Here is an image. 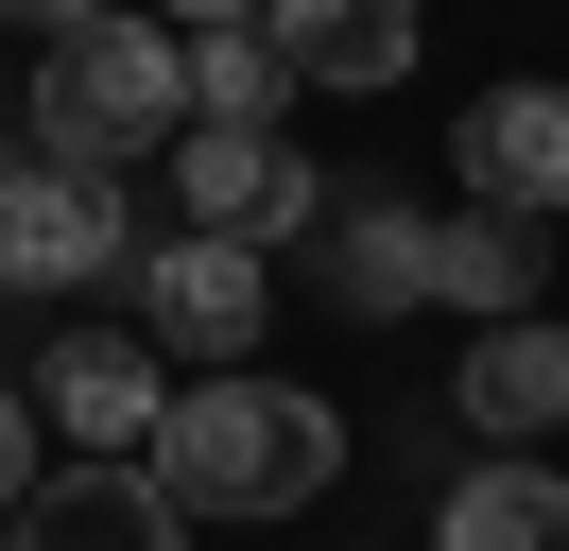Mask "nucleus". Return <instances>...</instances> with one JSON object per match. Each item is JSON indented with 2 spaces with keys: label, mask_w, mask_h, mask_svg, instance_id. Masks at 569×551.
<instances>
[{
  "label": "nucleus",
  "mask_w": 569,
  "mask_h": 551,
  "mask_svg": "<svg viewBox=\"0 0 569 551\" xmlns=\"http://www.w3.org/2000/svg\"><path fill=\"white\" fill-rule=\"evenodd\" d=\"M449 413H466V431H500V448L569 431V328H483V344H466V379H449Z\"/></svg>",
  "instance_id": "9b49d317"
},
{
  "label": "nucleus",
  "mask_w": 569,
  "mask_h": 551,
  "mask_svg": "<svg viewBox=\"0 0 569 551\" xmlns=\"http://www.w3.org/2000/svg\"><path fill=\"white\" fill-rule=\"evenodd\" d=\"M139 310L173 328V362H259V328H277V276H259V241H208V224H173L139 259Z\"/></svg>",
  "instance_id": "20e7f679"
},
{
  "label": "nucleus",
  "mask_w": 569,
  "mask_h": 551,
  "mask_svg": "<svg viewBox=\"0 0 569 551\" xmlns=\"http://www.w3.org/2000/svg\"><path fill=\"white\" fill-rule=\"evenodd\" d=\"M173 224H208V241H311L328 190H311V156H277V138L190 121V138H173Z\"/></svg>",
  "instance_id": "39448f33"
},
{
  "label": "nucleus",
  "mask_w": 569,
  "mask_h": 551,
  "mask_svg": "<svg viewBox=\"0 0 569 551\" xmlns=\"http://www.w3.org/2000/svg\"><path fill=\"white\" fill-rule=\"evenodd\" d=\"M139 259V207H121V172L87 156H18V190H0V293H70V276H121Z\"/></svg>",
  "instance_id": "7ed1b4c3"
},
{
  "label": "nucleus",
  "mask_w": 569,
  "mask_h": 551,
  "mask_svg": "<svg viewBox=\"0 0 569 551\" xmlns=\"http://www.w3.org/2000/svg\"><path fill=\"white\" fill-rule=\"evenodd\" d=\"M449 172H466V207H500V224H552L569 207V87H483L466 138H449Z\"/></svg>",
  "instance_id": "6e6552de"
},
{
  "label": "nucleus",
  "mask_w": 569,
  "mask_h": 551,
  "mask_svg": "<svg viewBox=\"0 0 569 551\" xmlns=\"http://www.w3.org/2000/svg\"><path fill=\"white\" fill-rule=\"evenodd\" d=\"M190 121H242V138H277V121H293V52H277L259 18L190 34Z\"/></svg>",
  "instance_id": "4468645a"
},
{
  "label": "nucleus",
  "mask_w": 569,
  "mask_h": 551,
  "mask_svg": "<svg viewBox=\"0 0 569 551\" xmlns=\"http://www.w3.org/2000/svg\"><path fill=\"white\" fill-rule=\"evenodd\" d=\"M36 413L87 448V465H139L156 448V413H173V379H156V344H121V328H70L36 362Z\"/></svg>",
  "instance_id": "423d86ee"
},
{
  "label": "nucleus",
  "mask_w": 569,
  "mask_h": 551,
  "mask_svg": "<svg viewBox=\"0 0 569 551\" xmlns=\"http://www.w3.org/2000/svg\"><path fill=\"white\" fill-rule=\"evenodd\" d=\"M431 551H569V482H552V465H466Z\"/></svg>",
  "instance_id": "ddd939ff"
},
{
  "label": "nucleus",
  "mask_w": 569,
  "mask_h": 551,
  "mask_svg": "<svg viewBox=\"0 0 569 551\" xmlns=\"http://www.w3.org/2000/svg\"><path fill=\"white\" fill-rule=\"evenodd\" d=\"M0 18H36V34H70V18H104V0H0Z\"/></svg>",
  "instance_id": "f3484780"
},
{
  "label": "nucleus",
  "mask_w": 569,
  "mask_h": 551,
  "mask_svg": "<svg viewBox=\"0 0 569 551\" xmlns=\"http://www.w3.org/2000/svg\"><path fill=\"white\" fill-rule=\"evenodd\" d=\"M0 551H190V517H173L156 465H70V482H36L0 517Z\"/></svg>",
  "instance_id": "1a4fd4ad"
},
{
  "label": "nucleus",
  "mask_w": 569,
  "mask_h": 551,
  "mask_svg": "<svg viewBox=\"0 0 569 551\" xmlns=\"http://www.w3.org/2000/svg\"><path fill=\"white\" fill-rule=\"evenodd\" d=\"M431 241H449V207H380V190H328V224H311V276H328V310L397 328V310H431Z\"/></svg>",
  "instance_id": "0eeeda50"
},
{
  "label": "nucleus",
  "mask_w": 569,
  "mask_h": 551,
  "mask_svg": "<svg viewBox=\"0 0 569 551\" xmlns=\"http://www.w3.org/2000/svg\"><path fill=\"white\" fill-rule=\"evenodd\" d=\"M36 138H52V156H87V172L173 156V138H190V34H156L139 0L70 18V34L36 52Z\"/></svg>",
  "instance_id": "f03ea898"
},
{
  "label": "nucleus",
  "mask_w": 569,
  "mask_h": 551,
  "mask_svg": "<svg viewBox=\"0 0 569 551\" xmlns=\"http://www.w3.org/2000/svg\"><path fill=\"white\" fill-rule=\"evenodd\" d=\"M293 87H415V0H259Z\"/></svg>",
  "instance_id": "9d476101"
},
{
  "label": "nucleus",
  "mask_w": 569,
  "mask_h": 551,
  "mask_svg": "<svg viewBox=\"0 0 569 551\" xmlns=\"http://www.w3.org/2000/svg\"><path fill=\"white\" fill-rule=\"evenodd\" d=\"M18 156H36V138H0V190H18Z\"/></svg>",
  "instance_id": "a211bd4d"
},
{
  "label": "nucleus",
  "mask_w": 569,
  "mask_h": 551,
  "mask_svg": "<svg viewBox=\"0 0 569 551\" xmlns=\"http://www.w3.org/2000/svg\"><path fill=\"white\" fill-rule=\"evenodd\" d=\"M156 34H224V18H259V0H139Z\"/></svg>",
  "instance_id": "dca6fc26"
},
{
  "label": "nucleus",
  "mask_w": 569,
  "mask_h": 551,
  "mask_svg": "<svg viewBox=\"0 0 569 551\" xmlns=\"http://www.w3.org/2000/svg\"><path fill=\"white\" fill-rule=\"evenodd\" d=\"M139 465L173 482V517H311L328 482H346V413L293 397V379H259V362H224V379H190V397L156 413Z\"/></svg>",
  "instance_id": "f257e3e1"
},
{
  "label": "nucleus",
  "mask_w": 569,
  "mask_h": 551,
  "mask_svg": "<svg viewBox=\"0 0 569 551\" xmlns=\"http://www.w3.org/2000/svg\"><path fill=\"white\" fill-rule=\"evenodd\" d=\"M36 431H52V413H36V379H0V517L36 500Z\"/></svg>",
  "instance_id": "2eb2a0df"
},
{
  "label": "nucleus",
  "mask_w": 569,
  "mask_h": 551,
  "mask_svg": "<svg viewBox=\"0 0 569 551\" xmlns=\"http://www.w3.org/2000/svg\"><path fill=\"white\" fill-rule=\"evenodd\" d=\"M431 293H449V310H483V328H535V224L449 207V241H431Z\"/></svg>",
  "instance_id": "f8f14e48"
}]
</instances>
